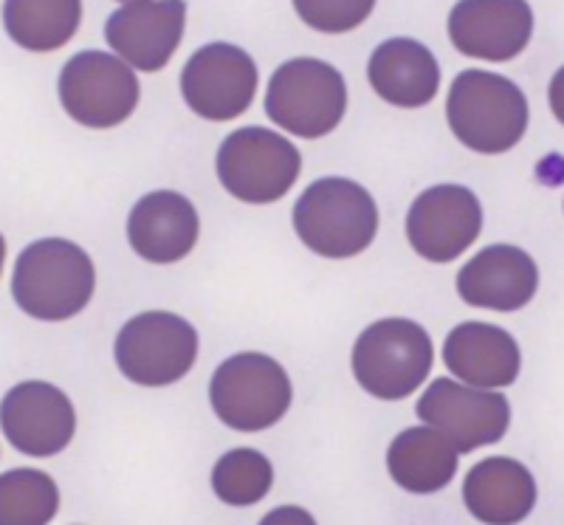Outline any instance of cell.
<instances>
[{
	"instance_id": "1",
	"label": "cell",
	"mask_w": 564,
	"mask_h": 525,
	"mask_svg": "<svg viewBox=\"0 0 564 525\" xmlns=\"http://www.w3.org/2000/svg\"><path fill=\"white\" fill-rule=\"evenodd\" d=\"M97 271L77 244L63 237L37 240L14 262L12 294L29 317L59 322L77 317L94 297Z\"/></svg>"
},
{
	"instance_id": "2",
	"label": "cell",
	"mask_w": 564,
	"mask_h": 525,
	"mask_svg": "<svg viewBox=\"0 0 564 525\" xmlns=\"http://www.w3.org/2000/svg\"><path fill=\"white\" fill-rule=\"evenodd\" d=\"M449 128L468 150L482 156L508 153L528 130V99L502 74L468 68L457 74L446 103Z\"/></svg>"
},
{
	"instance_id": "3",
	"label": "cell",
	"mask_w": 564,
	"mask_h": 525,
	"mask_svg": "<svg viewBox=\"0 0 564 525\" xmlns=\"http://www.w3.org/2000/svg\"><path fill=\"white\" fill-rule=\"evenodd\" d=\"M294 229L322 257H352L379 232V210L365 186L350 179H319L294 206Z\"/></svg>"
},
{
	"instance_id": "4",
	"label": "cell",
	"mask_w": 564,
	"mask_h": 525,
	"mask_svg": "<svg viewBox=\"0 0 564 525\" xmlns=\"http://www.w3.org/2000/svg\"><path fill=\"white\" fill-rule=\"evenodd\" d=\"M432 340L417 322L390 317L361 331L352 347V373L370 396L401 401L426 382Z\"/></svg>"
},
{
	"instance_id": "5",
	"label": "cell",
	"mask_w": 564,
	"mask_h": 525,
	"mask_svg": "<svg viewBox=\"0 0 564 525\" xmlns=\"http://www.w3.org/2000/svg\"><path fill=\"white\" fill-rule=\"evenodd\" d=\"M347 110L345 77L334 65L296 57L274 71L265 94V114L274 125L302 139L327 136Z\"/></svg>"
},
{
	"instance_id": "6",
	"label": "cell",
	"mask_w": 564,
	"mask_h": 525,
	"mask_svg": "<svg viewBox=\"0 0 564 525\" xmlns=\"http://www.w3.org/2000/svg\"><path fill=\"white\" fill-rule=\"evenodd\" d=\"M209 398L226 427L260 432L274 427L291 407L289 373L263 353H238L215 371Z\"/></svg>"
},
{
	"instance_id": "7",
	"label": "cell",
	"mask_w": 564,
	"mask_h": 525,
	"mask_svg": "<svg viewBox=\"0 0 564 525\" xmlns=\"http://www.w3.org/2000/svg\"><path fill=\"white\" fill-rule=\"evenodd\" d=\"M300 150L265 128H240L218 150V179L243 204H274L300 175Z\"/></svg>"
},
{
	"instance_id": "8",
	"label": "cell",
	"mask_w": 564,
	"mask_h": 525,
	"mask_svg": "<svg viewBox=\"0 0 564 525\" xmlns=\"http://www.w3.org/2000/svg\"><path fill=\"white\" fill-rule=\"evenodd\" d=\"M198 333L184 317L150 311L128 322L116 336V365L133 385L167 387L193 371Z\"/></svg>"
},
{
	"instance_id": "9",
	"label": "cell",
	"mask_w": 564,
	"mask_h": 525,
	"mask_svg": "<svg viewBox=\"0 0 564 525\" xmlns=\"http://www.w3.org/2000/svg\"><path fill=\"white\" fill-rule=\"evenodd\" d=\"M139 79L124 60L105 52H83L59 74V103L85 128H116L139 105Z\"/></svg>"
},
{
	"instance_id": "10",
	"label": "cell",
	"mask_w": 564,
	"mask_h": 525,
	"mask_svg": "<svg viewBox=\"0 0 564 525\" xmlns=\"http://www.w3.org/2000/svg\"><path fill=\"white\" fill-rule=\"evenodd\" d=\"M417 418L441 429L457 452H475L502 441L511 424V407L502 393L488 387L457 385L452 378H437L423 393L415 407Z\"/></svg>"
},
{
	"instance_id": "11",
	"label": "cell",
	"mask_w": 564,
	"mask_h": 525,
	"mask_svg": "<svg viewBox=\"0 0 564 525\" xmlns=\"http://www.w3.org/2000/svg\"><path fill=\"white\" fill-rule=\"evenodd\" d=\"M186 105L212 122H229L249 110L257 90V65L240 45L209 43L189 57L181 74Z\"/></svg>"
},
{
	"instance_id": "12",
	"label": "cell",
	"mask_w": 564,
	"mask_h": 525,
	"mask_svg": "<svg viewBox=\"0 0 564 525\" xmlns=\"http://www.w3.org/2000/svg\"><path fill=\"white\" fill-rule=\"evenodd\" d=\"M482 229V206L460 184H437L421 193L406 215L412 249L432 262H452L475 244Z\"/></svg>"
},
{
	"instance_id": "13",
	"label": "cell",
	"mask_w": 564,
	"mask_h": 525,
	"mask_svg": "<svg viewBox=\"0 0 564 525\" xmlns=\"http://www.w3.org/2000/svg\"><path fill=\"white\" fill-rule=\"evenodd\" d=\"M0 427L18 452L52 458L63 452L77 429L74 404L59 387L45 382H23L0 401Z\"/></svg>"
},
{
	"instance_id": "14",
	"label": "cell",
	"mask_w": 564,
	"mask_h": 525,
	"mask_svg": "<svg viewBox=\"0 0 564 525\" xmlns=\"http://www.w3.org/2000/svg\"><path fill=\"white\" fill-rule=\"evenodd\" d=\"M184 0H135L116 9L105 23V40L130 68L161 71L181 45Z\"/></svg>"
},
{
	"instance_id": "15",
	"label": "cell",
	"mask_w": 564,
	"mask_h": 525,
	"mask_svg": "<svg viewBox=\"0 0 564 525\" xmlns=\"http://www.w3.org/2000/svg\"><path fill=\"white\" fill-rule=\"evenodd\" d=\"M533 34L528 0H460L449 14V38L457 52L488 63L520 57Z\"/></svg>"
},
{
	"instance_id": "16",
	"label": "cell",
	"mask_w": 564,
	"mask_h": 525,
	"mask_svg": "<svg viewBox=\"0 0 564 525\" xmlns=\"http://www.w3.org/2000/svg\"><path fill=\"white\" fill-rule=\"evenodd\" d=\"M539 289V269L533 257L517 246H488L457 275V294L463 302L488 311H520Z\"/></svg>"
},
{
	"instance_id": "17",
	"label": "cell",
	"mask_w": 564,
	"mask_h": 525,
	"mask_svg": "<svg viewBox=\"0 0 564 525\" xmlns=\"http://www.w3.org/2000/svg\"><path fill=\"white\" fill-rule=\"evenodd\" d=\"M130 246L150 262H178L198 244V212L184 195L159 190L133 206L128 218Z\"/></svg>"
},
{
	"instance_id": "18",
	"label": "cell",
	"mask_w": 564,
	"mask_h": 525,
	"mask_svg": "<svg viewBox=\"0 0 564 525\" xmlns=\"http://www.w3.org/2000/svg\"><path fill=\"white\" fill-rule=\"evenodd\" d=\"M443 362L460 382L475 387H508L522 367L511 333L486 322H463L443 342Z\"/></svg>"
},
{
	"instance_id": "19",
	"label": "cell",
	"mask_w": 564,
	"mask_h": 525,
	"mask_svg": "<svg viewBox=\"0 0 564 525\" xmlns=\"http://www.w3.org/2000/svg\"><path fill=\"white\" fill-rule=\"evenodd\" d=\"M367 77L376 94L398 108H423L441 90V65L435 54L410 38L384 40L372 52Z\"/></svg>"
},
{
	"instance_id": "20",
	"label": "cell",
	"mask_w": 564,
	"mask_h": 525,
	"mask_svg": "<svg viewBox=\"0 0 564 525\" xmlns=\"http://www.w3.org/2000/svg\"><path fill=\"white\" fill-rule=\"evenodd\" d=\"M466 508L480 523H522L536 506V483L528 467L513 458H486L463 483Z\"/></svg>"
},
{
	"instance_id": "21",
	"label": "cell",
	"mask_w": 564,
	"mask_h": 525,
	"mask_svg": "<svg viewBox=\"0 0 564 525\" xmlns=\"http://www.w3.org/2000/svg\"><path fill=\"white\" fill-rule=\"evenodd\" d=\"M457 447L441 429H404L387 452L392 481L412 494H435L457 472Z\"/></svg>"
},
{
	"instance_id": "22",
	"label": "cell",
	"mask_w": 564,
	"mask_h": 525,
	"mask_svg": "<svg viewBox=\"0 0 564 525\" xmlns=\"http://www.w3.org/2000/svg\"><path fill=\"white\" fill-rule=\"evenodd\" d=\"M83 23V0H7L3 26L26 52L63 49Z\"/></svg>"
},
{
	"instance_id": "23",
	"label": "cell",
	"mask_w": 564,
	"mask_h": 525,
	"mask_svg": "<svg viewBox=\"0 0 564 525\" xmlns=\"http://www.w3.org/2000/svg\"><path fill=\"white\" fill-rule=\"evenodd\" d=\"M59 508V489L40 469L0 474V525H45Z\"/></svg>"
},
{
	"instance_id": "24",
	"label": "cell",
	"mask_w": 564,
	"mask_h": 525,
	"mask_svg": "<svg viewBox=\"0 0 564 525\" xmlns=\"http://www.w3.org/2000/svg\"><path fill=\"white\" fill-rule=\"evenodd\" d=\"M274 469L257 449H231L212 472V489L229 506H254L269 494Z\"/></svg>"
},
{
	"instance_id": "25",
	"label": "cell",
	"mask_w": 564,
	"mask_h": 525,
	"mask_svg": "<svg viewBox=\"0 0 564 525\" xmlns=\"http://www.w3.org/2000/svg\"><path fill=\"white\" fill-rule=\"evenodd\" d=\"M294 9L316 32L345 34L370 18L376 0H294Z\"/></svg>"
},
{
	"instance_id": "26",
	"label": "cell",
	"mask_w": 564,
	"mask_h": 525,
	"mask_svg": "<svg viewBox=\"0 0 564 525\" xmlns=\"http://www.w3.org/2000/svg\"><path fill=\"white\" fill-rule=\"evenodd\" d=\"M547 97H551V110L556 116L558 122L564 125V65L553 74L551 79V90H547Z\"/></svg>"
},
{
	"instance_id": "27",
	"label": "cell",
	"mask_w": 564,
	"mask_h": 525,
	"mask_svg": "<svg viewBox=\"0 0 564 525\" xmlns=\"http://www.w3.org/2000/svg\"><path fill=\"white\" fill-rule=\"evenodd\" d=\"M3 260H7V240L0 235V271H3Z\"/></svg>"
},
{
	"instance_id": "28",
	"label": "cell",
	"mask_w": 564,
	"mask_h": 525,
	"mask_svg": "<svg viewBox=\"0 0 564 525\" xmlns=\"http://www.w3.org/2000/svg\"><path fill=\"white\" fill-rule=\"evenodd\" d=\"M122 3H135V0H122Z\"/></svg>"
}]
</instances>
